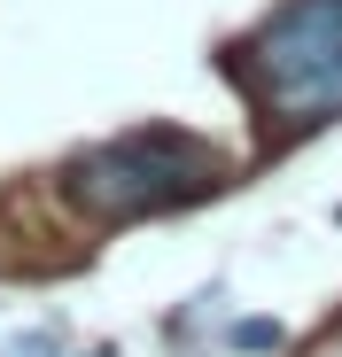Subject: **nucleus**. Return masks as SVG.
<instances>
[{"label": "nucleus", "instance_id": "nucleus-1", "mask_svg": "<svg viewBox=\"0 0 342 357\" xmlns=\"http://www.w3.org/2000/svg\"><path fill=\"white\" fill-rule=\"evenodd\" d=\"M225 178V163L187 140V132H125L94 155L70 163V195L94 210V218H156V210H179L195 195H210Z\"/></svg>", "mask_w": 342, "mask_h": 357}, {"label": "nucleus", "instance_id": "nucleus-4", "mask_svg": "<svg viewBox=\"0 0 342 357\" xmlns=\"http://www.w3.org/2000/svg\"><path fill=\"white\" fill-rule=\"evenodd\" d=\"M319 357H342V342H327V349H319Z\"/></svg>", "mask_w": 342, "mask_h": 357}, {"label": "nucleus", "instance_id": "nucleus-2", "mask_svg": "<svg viewBox=\"0 0 342 357\" xmlns=\"http://www.w3.org/2000/svg\"><path fill=\"white\" fill-rule=\"evenodd\" d=\"M257 101L280 125H327L342 116V0H288L249 47Z\"/></svg>", "mask_w": 342, "mask_h": 357}, {"label": "nucleus", "instance_id": "nucleus-3", "mask_svg": "<svg viewBox=\"0 0 342 357\" xmlns=\"http://www.w3.org/2000/svg\"><path fill=\"white\" fill-rule=\"evenodd\" d=\"M8 357H54V334H24V342H8Z\"/></svg>", "mask_w": 342, "mask_h": 357}]
</instances>
